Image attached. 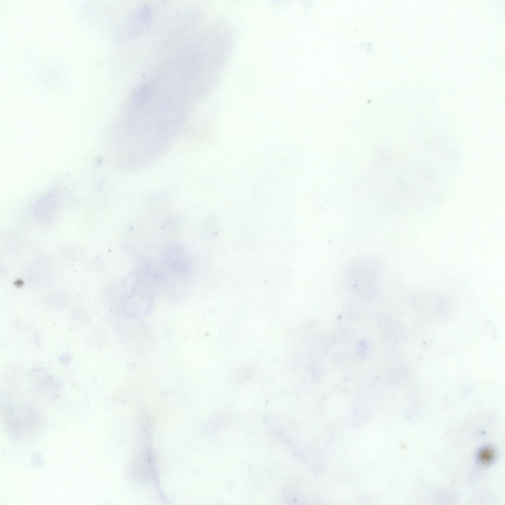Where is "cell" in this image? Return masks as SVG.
I'll list each match as a JSON object with an SVG mask.
<instances>
[{
	"mask_svg": "<svg viewBox=\"0 0 505 505\" xmlns=\"http://www.w3.org/2000/svg\"><path fill=\"white\" fill-rule=\"evenodd\" d=\"M158 266L155 268L159 288L172 297L187 293L192 282L190 256L180 244L171 243L161 252Z\"/></svg>",
	"mask_w": 505,
	"mask_h": 505,
	"instance_id": "6da1fadb",
	"label": "cell"
},
{
	"mask_svg": "<svg viewBox=\"0 0 505 505\" xmlns=\"http://www.w3.org/2000/svg\"><path fill=\"white\" fill-rule=\"evenodd\" d=\"M494 450L490 447H486L480 450L479 453L480 462L483 465L490 464L495 457Z\"/></svg>",
	"mask_w": 505,
	"mask_h": 505,
	"instance_id": "7a4b0ae2",
	"label": "cell"
}]
</instances>
